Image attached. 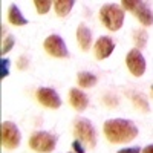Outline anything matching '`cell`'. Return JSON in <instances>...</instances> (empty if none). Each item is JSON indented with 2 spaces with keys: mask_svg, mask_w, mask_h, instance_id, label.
Returning <instances> with one entry per match:
<instances>
[{
  "mask_svg": "<svg viewBox=\"0 0 153 153\" xmlns=\"http://www.w3.org/2000/svg\"><path fill=\"white\" fill-rule=\"evenodd\" d=\"M104 136L112 144H123L129 143L136 138L138 127L129 120H109L104 123Z\"/></svg>",
  "mask_w": 153,
  "mask_h": 153,
  "instance_id": "1",
  "label": "cell"
},
{
  "mask_svg": "<svg viewBox=\"0 0 153 153\" xmlns=\"http://www.w3.org/2000/svg\"><path fill=\"white\" fill-rule=\"evenodd\" d=\"M100 19H101V23L109 31H118L124 23V11L117 5L107 3L104 6H101Z\"/></svg>",
  "mask_w": 153,
  "mask_h": 153,
  "instance_id": "2",
  "label": "cell"
},
{
  "mask_svg": "<svg viewBox=\"0 0 153 153\" xmlns=\"http://www.w3.org/2000/svg\"><path fill=\"white\" fill-rule=\"evenodd\" d=\"M74 135H75V138L78 139L80 143L86 144L87 147H91V149H94L95 144H97L95 129H94L92 123L89 120H84V118L75 120V123H74Z\"/></svg>",
  "mask_w": 153,
  "mask_h": 153,
  "instance_id": "3",
  "label": "cell"
},
{
  "mask_svg": "<svg viewBox=\"0 0 153 153\" xmlns=\"http://www.w3.org/2000/svg\"><path fill=\"white\" fill-rule=\"evenodd\" d=\"M57 146V136L49 132H34L29 138V147L38 153H51Z\"/></svg>",
  "mask_w": 153,
  "mask_h": 153,
  "instance_id": "4",
  "label": "cell"
},
{
  "mask_svg": "<svg viewBox=\"0 0 153 153\" xmlns=\"http://www.w3.org/2000/svg\"><path fill=\"white\" fill-rule=\"evenodd\" d=\"M121 5L135 14V17L141 22L144 26H152L153 25V11L146 2H139V0H123Z\"/></svg>",
  "mask_w": 153,
  "mask_h": 153,
  "instance_id": "5",
  "label": "cell"
},
{
  "mask_svg": "<svg viewBox=\"0 0 153 153\" xmlns=\"http://www.w3.org/2000/svg\"><path fill=\"white\" fill-rule=\"evenodd\" d=\"M0 136H2V146L8 150H14L20 146V130L19 127L11 123V121H5L2 123V130H0Z\"/></svg>",
  "mask_w": 153,
  "mask_h": 153,
  "instance_id": "6",
  "label": "cell"
},
{
  "mask_svg": "<svg viewBox=\"0 0 153 153\" xmlns=\"http://www.w3.org/2000/svg\"><path fill=\"white\" fill-rule=\"evenodd\" d=\"M45 51L49 54V55H52L55 58H66L69 57V51L65 45V42H63V38L57 34H52V35H49L45 43Z\"/></svg>",
  "mask_w": 153,
  "mask_h": 153,
  "instance_id": "7",
  "label": "cell"
},
{
  "mask_svg": "<svg viewBox=\"0 0 153 153\" xmlns=\"http://www.w3.org/2000/svg\"><path fill=\"white\" fill-rule=\"evenodd\" d=\"M126 65L135 76H141L146 72V58L139 49L129 51V54L126 55Z\"/></svg>",
  "mask_w": 153,
  "mask_h": 153,
  "instance_id": "8",
  "label": "cell"
},
{
  "mask_svg": "<svg viewBox=\"0 0 153 153\" xmlns=\"http://www.w3.org/2000/svg\"><path fill=\"white\" fill-rule=\"evenodd\" d=\"M37 100L38 103L43 104L49 109H58L61 106V98L60 95L51 87H40L37 91Z\"/></svg>",
  "mask_w": 153,
  "mask_h": 153,
  "instance_id": "9",
  "label": "cell"
},
{
  "mask_svg": "<svg viewBox=\"0 0 153 153\" xmlns=\"http://www.w3.org/2000/svg\"><path fill=\"white\" fill-rule=\"evenodd\" d=\"M113 49H115L113 40L107 35H103L98 38L95 46H94V55L97 60H104L113 52Z\"/></svg>",
  "mask_w": 153,
  "mask_h": 153,
  "instance_id": "10",
  "label": "cell"
},
{
  "mask_svg": "<svg viewBox=\"0 0 153 153\" xmlns=\"http://www.w3.org/2000/svg\"><path fill=\"white\" fill-rule=\"evenodd\" d=\"M69 103H71V106L75 110L83 112L87 107V104H89V100H87L86 94L81 92L80 89H71V92H69Z\"/></svg>",
  "mask_w": 153,
  "mask_h": 153,
  "instance_id": "11",
  "label": "cell"
},
{
  "mask_svg": "<svg viewBox=\"0 0 153 153\" xmlns=\"http://www.w3.org/2000/svg\"><path fill=\"white\" fill-rule=\"evenodd\" d=\"M76 42L84 52H87L92 46V31L83 23L76 28Z\"/></svg>",
  "mask_w": 153,
  "mask_h": 153,
  "instance_id": "12",
  "label": "cell"
},
{
  "mask_svg": "<svg viewBox=\"0 0 153 153\" xmlns=\"http://www.w3.org/2000/svg\"><path fill=\"white\" fill-rule=\"evenodd\" d=\"M8 20L14 25V26H25L28 23V20L23 17V14L20 12V9L17 8V5H11L8 9Z\"/></svg>",
  "mask_w": 153,
  "mask_h": 153,
  "instance_id": "13",
  "label": "cell"
},
{
  "mask_svg": "<svg viewBox=\"0 0 153 153\" xmlns=\"http://www.w3.org/2000/svg\"><path fill=\"white\" fill-rule=\"evenodd\" d=\"M72 6H74V0H57V2H54V8L58 17H66L72 11Z\"/></svg>",
  "mask_w": 153,
  "mask_h": 153,
  "instance_id": "14",
  "label": "cell"
},
{
  "mask_svg": "<svg viewBox=\"0 0 153 153\" xmlns=\"http://www.w3.org/2000/svg\"><path fill=\"white\" fill-rule=\"evenodd\" d=\"M76 83H78L81 87H92L97 84V76L91 72H80L76 75Z\"/></svg>",
  "mask_w": 153,
  "mask_h": 153,
  "instance_id": "15",
  "label": "cell"
},
{
  "mask_svg": "<svg viewBox=\"0 0 153 153\" xmlns=\"http://www.w3.org/2000/svg\"><path fill=\"white\" fill-rule=\"evenodd\" d=\"M130 98L133 101V104L138 110H141V112H149L150 110V106L147 103V100L143 97V95H139V94H130Z\"/></svg>",
  "mask_w": 153,
  "mask_h": 153,
  "instance_id": "16",
  "label": "cell"
},
{
  "mask_svg": "<svg viewBox=\"0 0 153 153\" xmlns=\"http://www.w3.org/2000/svg\"><path fill=\"white\" fill-rule=\"evenodd\" d=\"M133 42L136 45V48H144L147 45V32L144 29H136L133 32Z\"/></svg>",
  "mask_w": 153,
  "mask_h": 153,
  "instance_id": "17",
  "label": "cell"
},
{
  "mask_svg": "<svg viewBox=\"0 0 153 153\" xmlns=\"http://www.w3.org/2000/svg\"><path fill=\"white\" fill-rule=\"evenodd\" d=\"M34 5H35V8H37L38 14H46V12L51 9V6H52L54 3L49 2V0H35Z\"/></svg>",
  "mask_w": 153,
  "mask_h": 153,
  "instance_id": "18",
  "label": "cell"
},
{
  "mask_svg": "<svg viewBox=\"0 0 153 153\" xmlns=\"http://www.w3.org/2000/svg\"><path fill=\"white\" fill-rule=\"evenodd\" d=\"M14 42H16L14 35H8L6 38H3V43H2V55H5L6 52H9V51L12 49V46H14Z\"/></svg>",
  "mask_w": 153,
  "mask_h": 153,
  "instance_id": "19",
  "label": "cell"
},
{
  "mask_svg": "<svg viewBox=\"0 0 153 153\" xmlns=\"http://www.w3.org/2000/svg\"><path fill=\"white\" fill-rule=\"evenodd\" d=\"M9 65L11 61L8 58H2V61H0V78L2 80H5L9 75Z\"/></svg>",
  "mask_w": 153,
  "mask_h": 153,
  "instance_id": "20",
  "label": "cell"
},
{
  "mask_svg": "<svg viewBox=\"0 0 153 153\" xmlns=\"http://www.w3.org/2000/svg\"><path fill=\"white\" fill-rule=\"evenodd\" d=\"M103 103H104L106 106H109V107H117V106H118V100L115 98L112 94H109V95H106V97L103 98Z\"/></svg>",
  "mask_w": 153,
  "mask_h": 153,
  "instance_id": "21",
  "label": "cell"
},
{
  "mask_svg": "<svg viewBox=\"0 0 153 153\" xmlns=\"http://www.w3.org/2000/svg\"><path fill=\"white\" fill-rule=\"evenodd\" d=\"M29 66V60H28V57L26 55H22L20 58H19V61H17V68L20 69V71H25Z\"/></svg>",
  "mask_w": 153,
  "mask_h": 153,
  "instance_id": "22",
  "label": "cell"
},
{
  "mask_svg": "<svg viewBox=\"0 0 153 153\" xmlns=\"http://www.w3.org/2000/svg\"><path fill=\"white\" fill-rule=\"evenodd\" d=\"M72 149L75 150V153H84V147H83V143H80L78 139L72 143Z\"/></svg>",
  "mask_w": 153,
  "mask_h": 153,
  "instance_id": "23",
  "label": "cell"
},
{
  "mask_svg": "<svg viewBox=\"0 0 153 153\" xmlns=\"http://www.w3.org/2000/svg\"><path fill=\"white\" fill-rule=\"evenodd\" d=\"M118 153H141L138 147H132V149H121Z\"/></svg>",
  "mask_w": 153,
  "mask_h": 153,
  "instance_id": "24",
  "label": "cell"
},
{
  "mask_svg": "<svg viewBox=\"0 0 153 153\" xmlns=\"http://www.w3.org/2000/svg\"><path fill=\"white\" fill-rule=\"evenodd\" d=\"M143 153H153V144H150V146H147V147H144V150H143Z\"/></svg>",
  "mask_w": 153,
  "mask_h": 153,
  "instance_id": "25",
  "label": "cell"
},
{
  "mask_svg": "<svg viewBox=\"0 0 153 153\" xmlns=\"http://www.w3.org/2000/svg\"><path fill=\"white\" fill-rule=\"evenodd\" d=\"M152 95H153V86H152Z\"/></svg>",
  "mask_w": 153,
  "mask_h": 153,
  "instance_id": "26",
  "label": "cell"
}]
</instances>
